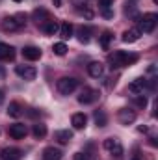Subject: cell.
<instances>
[{
  "mask_svg": "<svg viewBox=\"0 0 158 160\" xmlns=\"http://www.w3.org/2000/svg\"><path fill=\"white\" fill-rule=\"evenodd\" d=\"M15 73L24 80H34L37 77V71H36V67H32V65H17V67H15Z\"/></svg>",
  "mask_w": 158,
  "mask_h": 160,
  "instance_id": "cell-8",
  "label": "cell"
},
{
  "mask_svg": "<svg viewBox=\"0 0 158 160\" xmlns=\"http://www.w3.org/2000/svg\"><path fill=\"white\" fill-rule=\"evenodd\" d=\"M99 91L97 89H93V88H84L82 89V93L78 95V102H82V104H93L97 99H99Z\"/></svg>",
  "mask_w": 158,
  "mask_h": 160,
  "instance_id": "cell-6",
  "label": "cell"
},
{
  "mask_svg": "<svg viewBox=\"0 0 158 160\" xmlns=\"http://www.w3.org/2000/svg\"><path fill=\"white\" fill-rule=\"evenodd\" d=\"M15 48L7 43H0V60H13Z\"/></svg>",
  "mask_w": 158,
  "mask_h": 160,
  "instance_id": "cell-18",
  "label": "cell"
},
{
  "mask_svg": "<svg viewBox=\"0 0 158 160\" xmlns=\"http://www.w3.org/2000/svg\"><path fill=\"white\" fill-rule=\"evenodd\" d=\"M7 116H9V118H21V116H22V106H21L17 101L9 102V106H7Z\"/></svg>",
  "mask_w": 158,
  "mask_h": 160,
  "instance_id": "cell-22",
  "label": "cell"
},
{
  "mask_svg": "<svg viewBox=\"0 0 158 160\" xmlns=\"http://www.w3.org/2000/svg\"><path fill=\"white\" fill-rule=\"evenodd\" d=\"M56 140L62 143V145H65V143H69L71 140H73V132L69 130V128H63V130H58L56 132Z\"/></svg>",
  "mask_w": 158,
  "mask_h": 160,
  "instance_id": "cell-20",
  "label": "cell"
},
{
  "mask_svg": "<svg viewBox=\"0 0 158 160\" xmlns=\"http://www.w3.org/2000/svg\"><path fill=\"white\" fill-rule=\"evenodd\" d=\"M71 125L77 128V130H82V128H86V125H87V118H86V114H73V118H71Z\"/></svg>",
  "mask_w": 158,
  "mask_h": 160,
  "instance_id": "cell-15",
  "label": "cell"
},
{
  "mask_svg": "<svg viewBox=\"0 0 158 160\" xmlns=\"http://www.w3.org/2000/svg\"><path fill=\"white\" fill-rule=\"evenodd\" d=\"M67 50H69V48H67V45H65L63 41H62V43H54V47H52V52H54L56 56H65Z\"/></svg>",
  "mask_w": 158,
  "mask_h": 160,
  "instance_id": "cell-26",
  "label": "cell"
},
{
  "mask_svg": "<svg viewBox=\"0 0 158 160\" xmlns=\"http://www.w3.org/2000/svg\"><path fill=\"white\" fill-rule=\"evenodd\" d=\"M32 134H34L36 140H43V138L47 136V125H43V123H36L34 128H32Z\"/></svg>",
  "mask_w": 158,
  "mask_h": 160,
  "instance_id": "cell-23",
  "label": "cell"
},
{
  "mask_svg": "<svg viewBox=\"0 0 158 160\" xmlns=\"http://www.w3.org/2000/svg\"><path fill=\"white\" fill-rule=\"evenodd\" d=\"M87 73H89V77H93V78H101V77L104 75V65H102L101 62H91V63L87 65Z\"/></svg>",
  "mask_w": 158,
  "mask_h": 160,
  "instance_id": "cell-13",
  "label": "cell"
},
{
  "mask_svg": "<svg viewBox=\"0 0 158 160\" xmlns=\"http://www.w3.org/2000/svg\"><path fill=\"white\" fill-rule=\"evenodd\" d=\"M93 118H95V123H97V127H106V123H108V118H106V114H104L102 110H97V112L93 114Z\"/></svg>",
  "mask_w": 158,
  "mask_h": 160,
  "instance_id": "cell-25",
  "label": "cell"
},
{
  "mask_svg": "<svg viewBox=\"0 0 158 160\" xmlns=\"http://www.w3.org/2000/svg\"><path fill=\"white\" fill-rule=\"evenodd\" d=\"M7 132H9V136H11L13 140H22V138H26L28 128H26L24 123H13V125H9Z\"/></svg>",
  "mask_w": 158,
  "mask_h": 160,
  "instance_id": "cell-7",
  "label": "cell"
},
{
  "mask_svg": "<svg viewBox=\"0 0 158 160\" xmlns=\"http://www.w3.org/2000/svg\"><path fill=\"white\" fill-rule=\"evenodd\" d=\"M0 158L2 160H21L22 158V153H21V149H17V147H6V149L0 153Z\"/></svg>",
  "mask_w": 158,
  "mask_h": 160,
  "instance_id": "cell-12",
  "label": "cell"
},
{
  "mask_svg": "<svg viewBox=\"0 0 158 160\" xmlns=\"http://www.w3.org/2000/svg\"><path fill=\"white\" fill-rule=\"evenodd\" d=\"M140 60L138 54H128L125 50H114L110 56H108V63L112 69H119V67H126V65H132Z\"/></svg>",
  "mask_w": 158,
  "mask_h": 160,
  "instance_id": "cell-1",
  "label": "cell"
},
{
  "mask_svg": "<svg viewBox=\"0 0 158 160\" xmlns=\"http://www.w3.org/2000/svg\"><path fill=\"white\" fill-rule=\"evenodd\" d=\"M117 119L121 125H130V123L136 121V112L130 110V108H121L117 114Z\"/></svg>",
  "mask_w": 158,
  "mask_h": 160,
  "instance_id": "cell-9",
  "label": "cell"
},
{
  "mask_svg": "<svg viewBox=\"0 0 158 160\" xmlns=\"http://www.w3.org/2000/svg\"><path fill=\"white\" fill-rule=\"evenodd\" d=\"M24 24H26V15L17 13V15H13V17H6V19L2 21V30H4V32H15V30L22 28Z\"/></svg>",
  "mask_w": 158,
  "mask_h": 160,
  "instance_id": "cell-2",
  "label": "cell"
},
{
  "mask_svg": "<svg viewBox=\"0 0 158 160\" xmlns=\"http://www.w3.org/2000/svg\"><path fill=\"white\" fill-rule=\"evenodd\" d=\"M75 6H86V0H73Z\"/></svg>",
  "mask_w": 158,
  "mask_h": 160,
  "instance_id": "cell-31",
  "label": "cell"
},
{
  "mask_svg": "<svg viewBox=\"0 0 158 160\" xmlns=\"http://www.w3.org/2000/svg\"><path fill=\"white\" fill-rule=\"evenodd\" d=\"M56 88H58V91H60L62 95H71V93L77 91V88H78V80L73 78V77H62V78L58 80Z\"/></svg>",
  "mask_w": 158,
  "mask_h": 160,
  "instance_id": "cell-4",
  "label": "cell"
},
{
  "mask_svg": "<svg viewBox=\"0 0 158 160\" xmlns=\"http://www.w3.org/2000/svg\"><path fill=\"white\" fill-rule=\"evenodd\" d=\"M132 160H140V155H138V153H136V155H134V157H132Z\"/></svg>",
  "mask_w": 158,
  "mask_h": 160,
  "instance_id": "cell-34",
  "label": "cell"
},
{
  "mask_svg": "<svg viewBox=\"0 0 158 160\" xmlns=\"http://www.w3.org/2000/svg\"><path fill=\"white\" fill-rule=\"evenodd\" d=\"M134 102H136V106L145 108L147 106V97L145 95H134Z\"/></svg>",
  "mask_w": 158,
  "mask_h": 160,
  "instance_id": "cell-28",
  "label": "cell"
},
{
  "mask_svg": "<svg viewBox=\"0 0 158 160\" xmlns=\"http://www.w3.org/2000/svg\"><path fill=\"white\" fill-rule=\"evenodd\" d=\"M13 2H24V0H13Z\"/></svg>",
  "mask_w": 158,
  "mask_h": 160,
  "instance_id": "cell-35",
  "label": "cell"
},
{
  "mask_svg": "<svg viewBox=\"0 0 158 160\" xmlns=\"http://www.w3.org/2000/svg\"><path fill=\"white\" fill-rule=\"evenodd\" d=\"M0 102H4V91L0 89Z\"/></svg>",
  "mask_w": 158,
  "mask_h": 160,
  "instance_id": "cell-33",
  "label": "cell"
},
{
  "mask_svg": "<svg viewBox=\"0 0 158 160\" xmlns=\"http://www.w3.org/2000/svg\"><path fill=\"white\" fill-rule=\"evenodd\" d=\"M145 88H147V80L145 78H136L128 84V91L132 95H143V89Z\"/></svg>",
  "mask_w": 158,
  "mask_h": 160,
  "instance_id": "cell-11",
  "label": "cell"
},
{
  "mask_svg": "<svg viewBox=\"0 0 158 160\" xmlns=\"http://www.w3.org/2000/svg\"><path fill=\"white\" fill-rule=\"evenodd\" d=\"M73 160H89L84 153H75V157H73Z\"/></svg>",
  "mask_w": 158,
  "mask_h": 160,
  "instance_id": "cell-30",
  "label": "cell"
},
{
  "mask_svg": "<svg viewBox=\"0 0 158 160\" xmlns=\"http://www.w3.org/2000/svg\"><path fill=\"white\" fill-rule=\"evenodd\" d=\"M62 155H63V153H62L58 147H47V149L43 151V160H60Z\"/></svg>",
  "mask_w": 158,
  "mask_h": 160,
  "instance_id": "cell-19",
  "label": "cell"
},
{
  "mask_svg": "<svg viewBox=\"0 0 158 160\" xmlns=\"http://www.w3.org/2000/svg\"><path fill=\"white\" fill-rule=\"evenodd\" d=\"M138 21H140V28L138 30L141 34H151V32H155V28L158 24V15L156 13H145Z\"/></svg>",
  "mask_w": 158,
  "mask_h": 160,
  "instance_id": "cell-3",
  "label": "cell"
},
{
  "mask_svg": "<svg viewBox=\"0 0 158 160\" xmlns=\"http://www.w3.org/2000/svg\"><path fill=\"white\" fill-rule=\"evenodd\" d=\"M77 36H78L80 43H89V39H91V28L89 26H78Z\"/></svg>",
  "mask_w": 158,
  "mask_h": 160,
  "instance_id": "cell-21",
  "label": "cell"
},
{
  "mask_svg": "<svg viewBox=\"0 0 158 160\" xmlns=\"http://www.w3.org/2000/svg\"><path fill=\"white\" fill-rule=\"evenodd\" d=\"M52 2H54L56 8H62V4H63V0H52Z\"/></svg>",
  "mask_w": 158,
  "mask_h": 160,
  "instance_id": "cell-32",
  "label": "cell"
},
{
  "mask_svg": "<svg viewBox=\"0 0 158 160\" xmlns=\"http://www.w3.org/2000/svg\"><path fill=\"white\" fill-rule=\"evenodd\" d=\"M34 19L37 21V24H39V22L43 24V22H47V21L50 19V15H48L47 9H36V11H34Z\"/></svg>",
  "mask_w": 158,
  "mask_h": 160,
  "instance_id": "cell-24",
  "label": "cell"
},
{
  "mask_svg": "<svg viewBox=\"0 0 158 160\" xmlns=\"http://www.w3.org/2000/svg\"><path fill=\"white\" fill-rule=\"evenodd\" d=\"M104 149L114 155V157H123V145L117 138H106L104 140Z\"/></svg>",
  "mask_w": 158,
  "mask_h": 160,
  "instance_id": "cell-5",
  "label": "cell"
},
{
  "mask_svg": "<svg viewBox=\"0 0 158 160\" xmlns=\"http://www.w3.org/2000/svg\"><path fill=\"white\" fill-rule=\"evenodd\" d=\"M60 36H62V39H69V38H73V32H75V28H73V24L69 22V21H63L62 24H60Z\"/></svg>",
  "mask_w": 158,
  "mask_h": 160,
  "instance_id": "cell-17",
  "label": "cell"
},
{
  "mask_svg": "<svg viewBox=\"0 0 158 160\" xmlns=\"http://www.w3.org/2000/svg\"><path fill=\"white\" fill-rule=\"evenodd\" d=\"M140 38H141V32L138 28H130V30H125L123 32V38L121 39L125 41V43H136Z\"/></svg>",
  "mask_w": 158,
  "mask_h": 160,
  "instance_id": "cell-16",
  "label": "cell"
},
{
  "mask_svg": "<svg viewBox=\"0 0 158 160\" xmlns=\"http://www.w3.org/2000/svg\"><path fill=\"white\" fill-rule=\"evenodd\" d=\"M22 58L28 60V62H36V60H39L41 58V48L34 47V45L24 47V48H22Z\"/></svg>",
  "mask_w": 158,
  "mask_h": 160,
  "instance_id": "cell-10",
  "label": "cell"
},
{
  "mask_svg": "<svg viewBox=\"0 0 158 160\" xmlns=\"http://www.w3.org/2000/svg\"><path fill=\"white\" fill-rule=\"evenodd\" d=\"M112 4H114V0H99V6L102 8V11H104V9H110Z\"/></svg>",
  "mask_w": 158,
  "mask_h": 160,
  "instance_id": "cell-29",
  "label": "cell"
},
{
  "mask_svg": "<svg viewBox=\"0 0 158 160\" xmlns=\"http://www.w3.org/2000/svg\"><path fill=\"white\" fill-rule=\"evenodd\" d=\"M41 30H43L47 36H54V34L60 30V24H58V21H54V19H48L47 22H43V24H41Z\"/></svg>",
  "mask_w": 158,
  "mask_h": 160,
  "instance_id": "cell-14",
  "label": "cell"
},
{
  "mask_svg": "<svg viewBox=\"0 0 158 160\" xmlns=\"http://www.w3.org/2000/svg\"><path fill=\"white\" fill-rule=\"evenodd\" d=\"M112 38H114V36H112V34H110L108 30H106V32H102V36H101V47H102L104 50H108V48H110Z\"/></svg>",
  "mask_w": 158,
  "mask_h": 160,
  "instance_id": "cell-27",
  "label": "cell"
}]
</instances>
